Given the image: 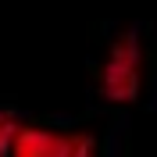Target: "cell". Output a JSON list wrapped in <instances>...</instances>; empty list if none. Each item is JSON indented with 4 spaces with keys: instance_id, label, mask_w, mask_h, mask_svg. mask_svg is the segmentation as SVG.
<instances>
[{
    "instance_id": "cell-2",
    "label": "cell",
    "mask_w": 157,
    "mask_h": 157,
    "mask_svg": "<svg viewBox=\"0 0 157 157\" xmlns=\"http://www.w3.org/2000/svg\"><path fill=\"white\" fill-rule=\"evenodd\" d=\"M11 154L18 157H86L93 154V139L82 132H54L39 125H18L11 139Z\"/></svg>"
},
{
    "instance_id": "cell-3",
    "label": "cell",
    "mask_w": 157,
    "mask_h": 157,
    "mask_svg": "<svg viewBox=\"0 0 157 157\" xmlns=\"http://www.w3.org/2000/svg\"><path fill=\"white\" fill-rule=\"evenodd\" d=\"M18 132V121L7 114V111H0V154H11V139Z\"/></svg>"
},
{
    "instance_id": "cell-1",
    "label": "cell",
    "mask_w": 157,
    "mask_h": 157,
    "mask_svg": "<svg viewBox=\"0 0 157 157\" xmlns=\"http://www.w3.org/2000/svg\"><path fill=\"white\" fill-rule=\"evenodd\" d=\"M143 86V50L132 32H121L107 50L104 71H100V93L111 104H132Z\"/></svg>"
}]
</instances>
